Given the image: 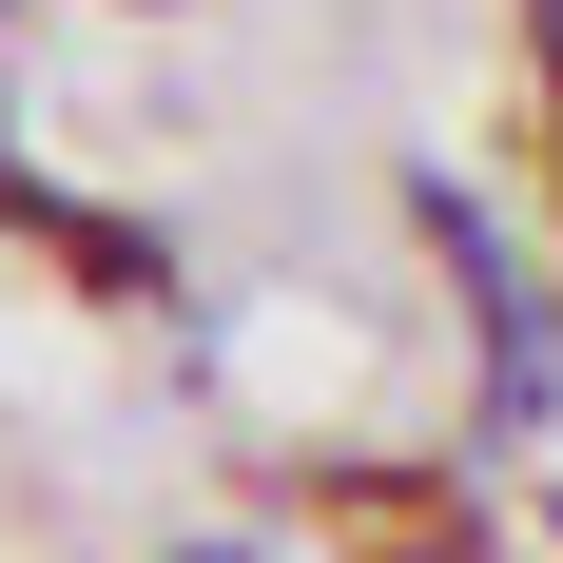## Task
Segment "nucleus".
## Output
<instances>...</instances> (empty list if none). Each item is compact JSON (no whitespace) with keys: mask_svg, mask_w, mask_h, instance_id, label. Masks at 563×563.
Instances as JSON below:
<instances>
[{"mask_svg":"<svg viewBox=\"0 0 563 563\" xmlns=\"http://www.w3.org/2000/svg\"><path fill=\"white\" fill-rule=\"evenodd\" d=\"M408 214H428V253H448V291H466V331H486V428H544V408H563V291L506 253V214H486L466 175H408Z\"/></svg>","mask_w":563,"mask_h":563,"instance_id":"f257e3e1","label":"nucleus"},{"mask_svg":"<svg viewBox=\"0 0 563 563\" xmlns=\"http://www.w3.org/2000/svg\"><path fill=\"white\" fill-rule=\"evenodd\" d=\"M525 58H544V136H563V0H525Z\"/></svg>","mask_w":563,"mask_h":563,"instance_id":"f03ea898","label":"nucleus"},{"mask_svg":"<svg viewBox=\"0 0 563 563\" xmlns=\"http://www.w3.org/2000/svg\"><path fill=\"white\" fill-rule=\"evenodd\" d=\"M175 563H273V544H175Z\"/></svg>","mask_w":563,"mask_h":563,"instance_id":"7ed1b4c3","label":"nucleus"}]
</instances>
